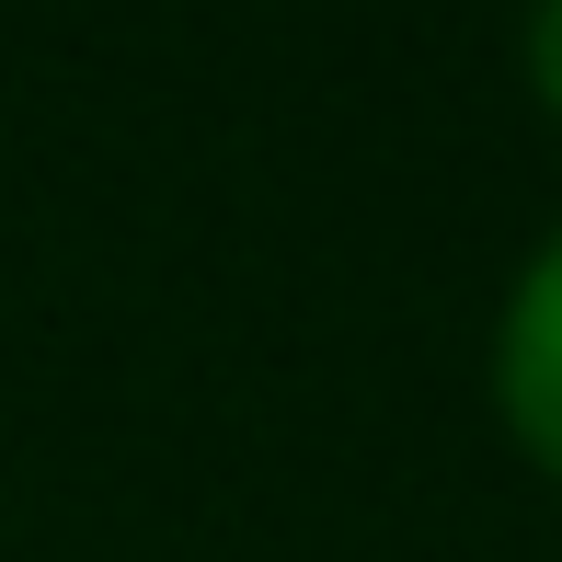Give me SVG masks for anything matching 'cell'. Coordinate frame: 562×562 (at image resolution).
Instances as JSON below:
<instances>
[{"mask_svg":"<svg viewBox=\"0 0 562 562\" xmlns=\"http://www.w3.org/2000/svg\"><path fill=\"white\" fill-rule=\"evenodd\" d=\"M482 391H494L505 448H517L540 482H562V218L528 241V265L505 276V311H494Z\"/></svg>","mask_w":562,"mask_h":562,"instance_id":"6da1fadb","label":"cell"},{"mask_svg":"<svg viewBox=\"0 0 562 562\" xmlns=\"http://www.w3.org/2000/svg\"><path fill=\"white\" fill-rule=\"evenodd\" d=\"M517 81H528V115L562 138V0H517Z\"/></svg>","mask_w":562,"mask_h":562,"instance_id":"7a4b0ae2","label":"cell"}]
</instances>
